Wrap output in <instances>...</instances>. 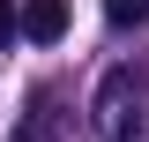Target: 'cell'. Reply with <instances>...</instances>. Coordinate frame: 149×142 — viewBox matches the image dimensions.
Returning a JSON list of instances; mask_svg holds the SVG:
<instances>
[{
	"instance_id": "cell-1",
	"label": "cell",
	"mask_w": 149,
	"mask_h": 142,
	"mask_svg": "<svg viewBox=\"0 0 149 142\" xmlns=\"http://www.w3.org/2000/svg\"><path fill=\"white\" fill-rule=\"evenodd\" d=\"M97 135L104 142H149V75L112 67L97 82Z\"/></svg>"
},
{
	"instance_id": "cell-4",
	"label": "cell",
	"mask_w": 149,
	"mask_h": 142,
	"mask_svg": "<svg viewBox=\"0 0 149 142\" xmlns=\"http://www.w3.org/2000/svg\"><path fill=\"white\" fill-rule=\"evenodd\" d=\"M104 22L134 30V22H149V0H104Z\"/></svg>"
},
{
	"instance_id": "cell-3",
	"label": "cell",
	"mask_w": 149,
	"mask_h": 142,
	"mask_svg": "<svg viewBox=\"0 0 149 142\" xmlns=\"http://www.w3.org/2000/svg\"><path fill=\"white\" fill-rule=\"evenodd\" d=\"M15 30L30 37V45H60V37H67V0H22Z\"/></svg>"
},
{
	"instance_id": "cell-2",
	"label": "cell",
	"mask_w": 149,
	"mask_h": 142,
	"mask_svg": "<svg viewBox=\"0 0 149 142\" xmlns=\"http://www.w3.org/2000/svg\"><path fill=\"white\" fill-rule=\"evenodd\" d=\"M8 142H82V120H74V105L45 82V90H30V105H22V120H15Z\"/></svg>"
},
{
	"instance_id": "cell-5",
	"label": "cell",
	"mask_w": 149,
	"mask_h": 142,
	"mask_svg": "<svg viewBox=\"0 0 149 142\" xmlns=\"http://www.w3.org/2000/svg\"><path fill=\"white\" fill-rule=\"evenodd\" d=\"M8 37H15V8L0 0V45H8Z\"/></svg>"
}]
</instances>
